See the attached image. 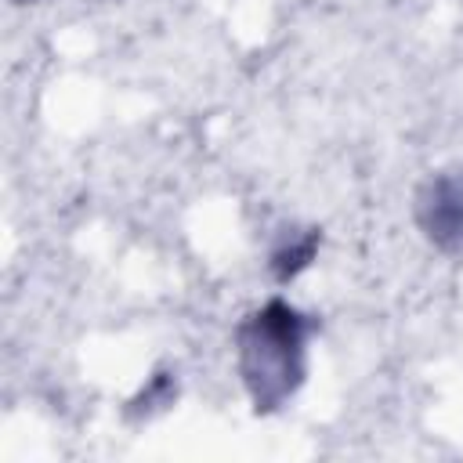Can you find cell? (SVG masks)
Here are the masks:
<instances>
[{
	"instance_id": "cell-5",
	"label": "cell",
	"mask_w": 463,
	"mask_h": 463,
	"mask_svg": "<svg viewBox=\"0 0 463 463\" xmlns=\"http://www.w3.org/2000/svg\"><path fill=\"white\" fill-rule=\"evenodd\" d=\"M14 4H33V0H14Z\"/></svg>"
},
{
	"instance_id": "cell-1",
	"label": "cell",
	"mask_w": 463,
	"mask_h": 463,
	"mask_svg": "<svg viewBox=\"0 0 463 463\" xmlns=\"http://www.w3.org/2000/svg\"><path fill=\"white\" fill-rule=\"evenodd\" d=\"M315 322L289 300H268L235 329V362L253 412L282 409L307 376V340Z\"/></svg>"
},
{
	"instance_id": "cell-2",
	"label": "cell",
	"mask_w": 463,
	"mask_h": 463,
	"mask_svg": "<svg viewBox=\"0 0 463 463\" xmlns=\"http://www.w3.org/2000/svg\"><path fill=\"white\" fill-rule=\"evenodd\" d=\"M423 239L441 253H463V166L430 174L412 203Z\"/></svg>"
},
{
	"instance_id": "cell-4",
	"label": "cell",
	"mask_w": 463,
	"mask_h": 463,
	"mask_svg": "<svg viewBox=\"0 0 463 463\" xmlns=\"http://www.w3.org/2000/svg\"><path fill=\"white\" fill-rule=\"evenodd\" d=\"M170 398H174V383H170V376H156L130 405H137V409H145V412H156V409H163V405H170Z\"/></svg>"
},
{
	"instance_id": "cell-3",
	"label": "cell",
	"mask_w": 463,
	"mask_h": 463,
	"mask_svg": "<svg viewBox=\"0 0 463 463\" xmlns=\"http://www.w3.org/2000/svg\"><path fill=\"white\" fill-rule=\"evenodd\" d=\"M315 253H318V232L315 228H304V232L293 228V232H282L279 242L271 246L268 268H271V275L279 282H289L315 260Z\"/></svg>"
}]
</instances>
